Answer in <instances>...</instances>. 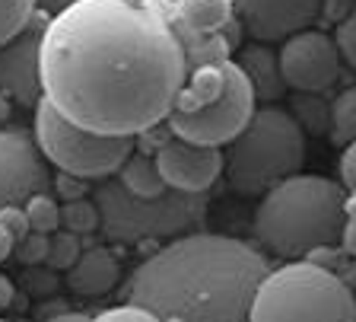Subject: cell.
<instances>
[{
  "label": "cell",
  "instance_id": "1",
  "mask_svg": "<svg viewBox=\"0 0 356 322\" xmlns=\"http://www.w3.org/2000/svg\"><path fill=\"white\" fill-rule=\"evenodd\" d=\"M185 77L169 0H76L44 23L42 96L86 131L143 135L172 115Z\"/></svg>",
  "mask_w": 356,
  "mask_h": 322
},
{
  "label": "cell",
  "instance_id": "2",
  "mask_svg": "<svg viewBox=\"0 0 356 322\" xmlns=\"http://www.w3.org/2000/svg\"><path fill=\"white\" fill-rule=\"evenodd\" d=\"M267 271V259L248 243L222 233H185L134 268L124 303L163 322H248Z\"/></svg>",
  "mask_w": 356,
  "mask_h": 322
},
{
  "label": "cell",
  "instance_id": "3",
  "mask_svg": "<svg viewBox=\"0 0 356 322\" xmlns=\"http://www.w3.org/2000/svg\"><path fill=\"white\" fill-rule=\"evenodd\" d=\"M347 224V192L327 176L296 173L261 195L252 230L258 246L280 259H305L312 249L341 240Z\"/></svg>",
  "mask_w": 356,
  "mask_h": 322
},
{
  "label": "cell",
  "instance_id": "4",
  "mask_svg": "<svg viewBox=\"0 0 356 322\" xmlns=\"http://www.w3.org/2000/svg\"><path fill=\"white\" fill-rule=\"evenodd\" d=\"M222 150V173L232 192L252 198L296 176L305 163V131L293 112L274 102L254 105L248 125Z\"/></svg>",
  "mask_w": 356,
  "mask_h": 322
},
{
  "label": "cell",
  "instance_id": "5",
  "mask_svg": "<svg viewBox=\"0 0 356 322\" xmlns=\"http://www.w3.org/2000/svg\"><path fill=\"white\" fill-rule=\"evenodd\" d=\"M248 322H356V297L331 268L289 262L261 277Z\"/></svg>",
  "mask_w": 356,
  "mask_h": 322
},
{
  "label": "cell",
  "instance_id": "6",
  "mask_svg": "<svg viewBox=\"0 0 356 322\" xmlns=\"http://www.w3.org/2000/svg\"><path fill=\"white\" fill-rule=\"evenodd\" d=\"M92 201L99 208V220H102L99 227L105 230V236L131 246L185 236L207 214V195L165 188L156 198H137L111 176L102 179L99 188H92Z\"/></svg>",
  "mask_w": 356,
  "mask_h": 322
},
{
  "label": "cell",
  "instance_id": "7",
  "mask_svg": "<svg viewBox=\"0 0 356 322\" xmlns=\"http://www.w3.org/2000/svg\"><path fill=\"white\" fill-rule=\"evenodd\" d=\"M32 137H35L42 157L58 173L76 176V179H108L134 153V137L86 131L70 118H64L44 96L35 102Z\"/></svg>",
  "mask_w": 356,
  "mask_h": 322
},
{
  "label": "cell",
  "instance_id": "8",
  "mask_svg": "<svg viewBox=\"0 0 356 322\" xmlns=\"http://www.w3.org/2000/svg\"><path fill=\"white\" fill-rule=\"evenodd\" d=\"M254 90L248 77L242 74L236 61H226L222 68V93L216 102L204 105L197 112H172L169 131L181 141L207 144V147H226L232 137L248 125L254 112Z\"/></svg>",
  "mask_w": 356,
  "mask_h": 322
},
{
  "label": "cell",
  "instance_id": "9",
  "mask_svg": "<svg viewBox=\"0 0 356 322\" xmlns=\"http://www.w3.org/2000/svg\"><path fill=\"white\" fill-rule=\"evenodd\" d=\"M280 77L296 93H325L341 70V54L334 38L318 29H299L283 38L277 52Z\"/></svg>",
  "mask_w": 356,
  "mask_h": 322
},
{
  "label": "cell",
  "instance_id": "10",
  "mask_svg": "<svg viewBox=\"0 0 356 322\" xmlns=\"http://www.w3.org/2000/svg\"><path fill=\"white\" fill-rule=\"evenodd\" d=\"M51 188V169L35 137L22 128H0V208L22 204L35 192Z\"/></svg>",
  "mask_w": 356,
  "mask_h": 322
},
{
  "label": "cell",
  "instance_id": "11",
  "mask_svg": "<svg viewBox=\"0 0 356 322\" xmlns=\"http://www.w3.org/2000/svg\"><path fill=\"white\" fill-rule=\"evenodd\" d=\"M48 16L35 10L32 23L13 36L7 45H0V90L13 102L35 109L42 99V32Z\"/></svg>",
  "mask_w": 356,
  "mask_h": 322
},
{
  "label": "cell",
  "instance_id": "12",
  "mask_svg": "<svg viewBox=\"0 0 356 322\" xmlns=\"http://www.w3.org/2000/svg\"><path fill=\"white\" fill-rule=\"evenodd\" d=\"M156 169L163 176L165 188L188 192V195H207V188L222 173V150L207 144H191L181 137H165L156 147Z\"/></svg>",
  "mask_w": 356,
  "mask_h": 322
},
{
  "label": "cell",
  "instance_id": "13",
  "mask_svg": "<svg viewBox=\"0 0 356 322\" xmlns=\"http://www.w3.org/2000/svg\"><path fill=\"white\" fill-rule=\"evenodd\" d=\"M325 0H232V10L254 36V42H283L321 13Z\"/></svg>",
  "mask_w": 356,
  "mask_h": 322
},
{
  "label": "cell",
  "instance_id": "14",
  "mask_svg": "<svg viewBox=\"0 0 356 322\" xmlns=\"http://www.w3.org/2000/svg\"><path fill=\"white\" fill-rule=\"evenodd\" d=\"M121 281V262L111 249L89 246L80 252L70 268H67V284L80 297H102L111 293Z\"/></svg>",
  "mask_w": 356,
  "mask_h": 322
},
{
  "label": "cell",
  "instance_id": "15",
  "mask_svg": "<svg viewBox=\"0 0 356 322\" xmlns=\"http://www.w3.org/2000/svg\"><path fill=\"white\" fill-rule=\"evenodd\" d=\"M242 74L248 77L254 90V99H264V102H274L283 96L286 83L280 77V64H277V54L264 45V42H254V45H245L242 54L236 61Z\"/></svg>",
  "mask_w": 356,
  "mask_h": 322
},
{
  "label": "cell",
  "instance_id": "16",
  "mask_svg": "<svg viewBox=\"0 0 356 322\" xmlns=\"http://www.w3.org/2000/svg\"><path fill=\"white\" fill-rule=\"evenodd\" d=\"M222 68L226 64H204V68L188 70L185 83L175 96L172 112H197L204 105L216 102L222 93Z\"/></svg>",
  "mask_w": 356,
  "mask_h": 322
},
{
  "label": "cell",
  "instance_id": "17",
  "mask_svg": "<svg viewBox=\"0 0 356 322\" xmlns=\"http://www.w3.org/2000/svg\"><path fill=\"white\" fill-rule=\"evenodd\" d=\"M175 20L194 32H222L232 23V0H172Z\"/></svg>",
  "mask_w": 356,
  "mask_h": 322
},
{
  "label": "cell",
  "instance_id": "18",
  "mask_svg": "<svg viewBox=\"0 0 356 322\" xmlns=\"http://www.w3.org/2000/svg\"><path fill=\"white\" fill-rule=\"evenodd\" d=\"M178 38H181V48H185L188 70L204 68V64H226V61H229L232 42L222 36V32H194L178 23Z\"/></svg>",
  "mask_w": 356,
  "mask_h": 322
},
{
  "label": "cell",
  "instance_id": "19",
  "mask_svg": "<svg viewBox=\"0 0 356 322\" xmlns=\"http://www.w3.org/2000/svg\"><path fill=\"white\" fill-rule=\"evenodd\" d=\"M115 176H118L121 185L137 198H156L165 192V182H163V176H159V169H156V160L143 157V153H131Z\"/></svg>",
  "mask_w": 356,
  "mask_h": 322
},
{
  "label": "cell",
  "instance_id": "20",
  "mask_svg": "<svg viewBox=\"0 0 356 322\" xmlns=\"http://www.w3.org/2000/svg\"><path fill=\"white\" fill-rule=\"evenodd\" d=\"M334 144L356 141V86H347L341 96L331 102V121H327Z\"/></svg>",
  "mask_w": 356,
  "mask_h": 322
},
{
  "label": "cell",
  "instance_id": "21",
  "mask_svg": "<svg viewBox=\"0 0 356 322\" xmlns=\"http://www.w3.org/2000/svg\"><path fill=\"white\" fill-rule=\"evenodd\" d=\"M26 210V224L35 233H54L60 227V204L54 201L51 192H35L22 201Z\"/></svg>",
  "mask_w": 356,
  "mask_h": 322
},
{
  "label": "cell",
  "instance_id": "22",
  "mask_svg": "<svg viewBox=\"0 0 356 322\" xmlns=\"http://www.w3.org/2000/svg\"><path fill=\"white\" fill-rule=\"evenodd\" d=\"M99 208L92 198H80V201H64L60 204V227L74 236H89L99 230Z\"/></svg>",
  "mask_w": 356,
  "mask_h": 322
},
{
  "label": "cell",
  "instance_id": "23",
  "mask_svg": "<svg viewBox=\"0 0 356 322\" xmlns=\"http://www.w3.org/2000/svg\"><path fill=\"white\" fill-rule=\"evenodd\" d=\"M35 16V0H0V45L19 36Z\"/></svg>",
  "mask_w": 356,
  "mask_h": 322
},
{
  "label": "cell",
  "instance_id": "24",
  "mask_svg": "<svg viewBox=\"0 0 356 322\" xmlns=\"http://www.w3.org/2000/svg\"><path fill=\"white\" fill-rule=\"evenodd\" d=\"M48 268L54 271H67L70 265L80 259L83 246H80V236H74V233L67 230H54V236H48Z\"/></svg>",
  "mask_w": 356,
  "mask_h": 322
},
{
  "label": "cell",
  "instance_id": "25",
  "mask_svg": "<svg viewBox=\"0 0 356 322\" xmlns=\"http://www.w3.org/2000/svg\"><path fill=\"white\" fill-rule=\"evenodd\" d=\"M48 236L51 233H35V230H29L26 236H19L16 240V246H13V255L19 259V265H42V262H48Z\"/></svg>",
  "mask_w": 356,
  "mask_h": 322
},
{
  "label": "cell",
  "instance_id": "26",
  "mask_svg": "<svg viewBox=\"0 0 356 322\" xmlns=\"http://www.w3.org/2000/svg\"><path fill=\"white\" fill-rule=\"evenodd\" d=\"M334 45H337L341 61H347L350 68L356 70V3L350 7V13L343 16L337 32H334Z\"/></svg>",
  "mask_w": 356,
  "mask_h": 322
},
{
  "label": "cell",
  "instance_id": "27",
  "mask_svg": "<svg viewBox=\"0 0 356 322\" xmlns=\"http://www.w3.org/2000/svg\"><path fill=\"white\" fill-rule=\"evenodd\" d=\"M293 109H296V115H293V118H296V121L302 118L312 131L327 128V121H331V105H321V102H315V99H305V93H299V99L293 102Z\"/></svg>",
  "mask_w": 356,
  "mask_h": 322
},
{
  "label": "cell",
  "instance_id": "28",
  "mask_svg": "<svg viewBox=\"0 0 356 322\" xmlns=\"http://www.w3.org/2000/svg\"><path fill=\"white\" fill-rule=\"evenodd\" d=\"M89 322H163V319L153 316L149 309L137 307V303H121V307H111L105 313L89 316Z\"/></svg>",
  "mask_w": 356,
  "mask_h": 322
},
{
  "label": "cell",
  "instance_id": "29",
  "mask_svg": "<svg viewBox=\"0 0 356 322\" xmlns=\"http://www.w3.org/2000/svg\"><path fill=\"white\" fill-rule=\"evenodd\" d=\"M54 195H60L64 201H80V198H86V179L58 173L54 176Z\"/></svg>",
  "mask_w": 356,
  "mask_h": 322
},
{
  "label": "cell",
  "instance_id": "30",
  "mask_svg": "<svg viewBox=\"0 0 356 322\" xmlns=\"http://www.w3.org/2000/svg\"><path fill=\"white\" fill-rule=\"evenodd\" d=\"M0 224L13 233V240H19V236H26V233H29V224H26V210H22V204H3V208H0Z\"/></svg>",
  "mask_w": 356,
  "mask_h": 322
},
{
  "label": "cell",
  "instance_id": "31",
  "mask_svg": "<svg viewBox=\"0 0 356 322\" xmlns=\"http://www.w3.org/2000/svg\"><path fill=\"white\" fill-rule=\"evenodd\" d=\"M341 185L347 195L356 192V141L347 144V150H343V157H341Z\"/></svg>",
  "mask_w": 356,
  "mask_h": 322
},
{
  "label": "cell",
  "instance_id": "32",
  "mask_svg": "<svg viewBox=\"0 0 356 322\" xmlns=\"http://www.w3.org/2000/svg\"><path fill=\"white\" fill-rule=\"evenodd\" d=\"M38 265H29V271H26V287H29L32 293H51L54 291V268H44L42 275H38Z\"/></svg>",
  "mask_w": 356,
  "mask_h": 322
},
{
  "label": "cell",
  "instance_id": "33",
  "mask_svg": "<svg viewBox=\"0 0 356 322\" xmlns=\"http://www.w3.org/2000/svg\"><path fill=\"white\" fill-rule=\"evenodd\" d=\"M341 240H343V249H347L350 255H356V214L353 210H347V224H343V230H341Z\"/></svg>",
  "mask_w": 356,
  "mask_h": 322
},
{
  "label": "cell",
  "instance_id": "34",
  "mask_svg": "<svg viewBox=\"0 0 356 322\" xmlns=\"http://www.w3.org/2000/svg\"><path fill=\"white\" fill-rule=\"evenodd\" d=\"M76 0H35V10L42 16H48V20H51V16H58L60 10H67V7H74Z\"/></svg>",
  "mask_w": 356,
  "mask_h": 322
},
{
  "label": "cell",
  "instance_id": "35",
  "mask_svg": "<svg viewBox=\"0 0 356 322\" xmlns=\"http://www.w3.org/2000/svg\"><path fill=\"white\" fill-rule=\"evenodd\" d=\"M13 297H16V284L10 281L7 275H3V271H0V313L13 303Z\"/></svg>",
  "mask_w": 356,
  "mask_h": 322
},
{
  "label": "cell",
  "instance_id": "36",
  "mask_svg": "<svg viewBox=\"0 0 356 322\" xmlns=\"http://www.w3.org/2000/svg\"><path fill=\"white\" fill-rule=\"evenodd\" d=\"M13 246H16V240H13V233L7 230V227L0 224V262H7L10 255H13Z\"/></svg>",
  "mask_w": 356,
  "mask_h": 322
},
{
  "label": "cell",
  "instance_id": "37",
  "mask_svg": "<svg viewBox=\"0 0 356 322\" xmlns=\"http://www.w3.org/2000/svg\"><path fill=\"white\" fill-rule=\"evenodd\" d=\"M44 322H89V316H86V313H70V309H67V313L48 316V319H44Z\"/></svg>",
  "mask_w": 356,
  "mask_h": 322
},
{
  "label": "cell",
  "instance_id": "38",
  "mask_svg": "<svg viewBox=\"0 0 356 322\" xmlns=\"http://www.w3.org/2000/svg\"><path fill=\"white\" fill-rule=\"evenodd\" d=\"M10 102H13V99H10L7 93L0 90V128L7 125V118H10Z\"/></svg>",
  "mask_w": 356,
  "mask_h": 322
},
{
  "label": "cell",
  "instance_id": "39",
  "mask_svg": "<svg viewBox=\"0 0 356 322\" xmlns=\"http://www.w3.org/2000/svg\"><path fill=\"white\" fill-rule=\"evenodd\" d=\"M347 210H353V214H356V192H353V195H347Z\"/></svg>",
  "mask_w": 356,
  "mask_h": 322
},
{
  "label": "cell",
  "instance_id": "40",
  "mask_svg": "<svg viewBox=\"0 0 356 322\" xmlns=\"http://www.w3.org/2000/svg\"><path fill=\"white\" fill-rule=\"evenodd\" d=\"M0 322H7V319H0Z\"/></svg>",
  "mask_w": 356,
  "mask_h": 322
}]
</instances>
